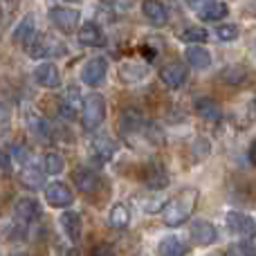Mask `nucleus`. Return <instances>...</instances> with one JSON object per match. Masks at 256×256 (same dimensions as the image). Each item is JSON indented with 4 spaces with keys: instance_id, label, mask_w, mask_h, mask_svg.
I'll use <instances>...</instances> for the list:
<instances>
[{
    "instance_id": "f257e3e1",
    "label": "nucleus",
    "mask_w": 256,
    "mask_h": 256,
    "mask_svg": "<svg viewBox=\"0 0 256 256\" xmlns=\"http://www.w3.org/2000/svg\"><path fill=\"white\" fill-rule=\"evenodd\" d=\"M198 204V189H182L176 198H171L162 207V220L168 227H178L186 222Z\"/></svg>"
},
{
    "instance_id": "f03ea898",
    "label": "nucleus",
    "mask_w": 256,
    "mask_h": 256,
    "mask_svg": "<svg viewBox=\"0 0 256 256\" xmlns=\"http://www.w3.org/2000/svg\"><path fill=\"white\" fill-rule=\"evenodd\" d=\"M27 54L32 58H38V61H45V58H56L66 54V45L52 34H38L30 40L27 45Z\"/></svg>"
},
{
    "instance_id": "7ed1b4c3",
    "label": "nucleus",
    "mask_w": 256,
    "mask_h": 256,
    "mask_svg": "<svg viewBox=\"0 0 256 256\" xmlns=\"http://www.w3.org/2000/svg\"><path fill=\"white\" fill-rule=\"evenodd\" d=\"M104 117H106V99L97 92L88 94L84 99V110H81V126H84V130L99 128Z\"/></svg>"
},
{
    "instance_id": "20e7f679",
    "label": "nucleus",
    "mask_w": 256,
    "mask_h": 256,
    "mask_svg": "<svg viewBox=\"0 0 256 256\" xmlns=\"http://www.w3.org/2000/svg\"><path fill=\"white\" fill-rule=\"evenodd\" d=\"M84 110V97H81V90L76 86L68 88L66 92L58 97V115L66 122H74L76 117Z\"/></svg>"
},
{
    "instance_id": "39448f33",
    "label": "nucleus",
    "mask_w": 256,
    "mask_h": 256,
    "mask_svg": "<svg viewBox=\"0 0 256 256\" xmlns=\"http://www.w3.org/2000/svg\"><path fill=\"white\" fill-rule=\"evenodd\" d=\"M106 74H108V61L106 58H99V56L90 58L84 66V70H81V79H84V84L90 86V88L102 86L104 81H106Z\"/></svg>"
},
{
    "instance_id": "423d86ee",
    "label": "nucleus",
    "mask_w": 256,
    "mask_h": 256,
    "mask_svg": "<svg viewBox=\"0 0 256 256\" xmlns=\"http://www.w3.org/2000/svg\"><path fill=\"white\" fill-rule=\"evenodd\" d=\"M79 12L76 9H70V7H52L50 9V20H52V25L56 27V30L66 32V34H70V32H74V27L79 25Z\"/></svg>"
},
{
    "instance_id": "0eeeda50",
    "label": "nucleus",
    "mask_w": 256,
    "mask_h": 256,
    "mask_svg": "<svg viewBox=\"0 0 256 256\" xmlns=\"http://www.w3.org/2000/svg\"><path fill=\"white\" fill-rule=\"evenodd\" d=\"M225 222H227V230H230L232 234H238V236H243V238L245 236L256 234V220L243 212H230L225 216Z\"/></svg>"
},
{
    "instance_id": "6e6552de",
    "label": "nucleus",
    "mask_w": 256,
    "mask_h": 256,
    "mask_svg": "<svg viewBox=\"0 0 256 256\" xmlns=\"http://www.w3.org/2000/svg\"><path fill=\"white\" fill-rule=\"evenodd\" d=\"M45 200L48 204L58 209H66L74 202V194L70 191V186L63 184V182H52V184L45 186Z\"/></svg>"
},
{
    "instance_id": "1a4fd4ad",
    "label": "nucleus",
    "mask_w": 256,
    "mask_h": 256,
    "mask_svg": "<svg viewBox=\"0 0 256 256\" xmlns=\"http://www.w3.org/2000/svg\"><path fill=\"white\" fill-rule=\"evenodd\" d=\"M186 76H189V72H186V68L182 66V63H166V66H162V70H160V81L171 90L184 86Z\"/></svg>"
},
{
    "instance_id": "9d476101",
    "label": "nucleus",
    "mask_w": 256,
    "mask_h": 256,
    "mask_svg": "<svg viewBox=\"0 0 256 256\" xmlns=\"http://www.w3.org/2000/svg\"><path fill=\"white\" fill-rule=\"evenodd\" d=\"M189 236H191V240H194L196 245H202L204 248V245L216 243L218 232L209 220H194L191 222V227H189Z\"/></svg>"
},
{
    "instance_id": "9b49d317",
    "label": "nucleus",
    "mask_w": 256,
    "mask_h": 256,
    "mask_svg": "<svg viewBox=\"0 0 256 256\" xmlns=\"http://www.w3.org/2000/svg\"><path fill=\"white\" fill-rule=\"evenodd\" d=\"M34 81L40 86V88H58L61 86V72L54 63H40L34 70Z\"/></svg>"
},
{
    "instance_id": "f8f14e48",
    "label": "nucleus",
    "mask_w": 256,
    "mask_h": 256,
    "mask_svg": "<svg viewBox=\"0 0 256 256\" xmlns=\"http://www.w3.org/2000/svg\"><path fill=\"white\" fill-rule=\"evenodd\" d=\"M142 14L155 27H164L168 22V9L164 7L162 0H144L142 2Z\"/></svg>"
},
{
    "instance_id": "ddd939ff",
    "label": "nucleus",
    "mask_w": 256,
    "mask_h": 256,
    "mask_svg": "<svg viewBox=\"0 0 256 256\" xmlns=\"http://www.w3.org/2000/svg\"><path fill=\"white\" fill-rule=\"evenodd\" d=\"M79 43L86 48H104L106 45V34L97 22H84L79 30Z\"/></svg>"
},
{
    "instance_id": "4468645a",
    "label": "nucleus",
    "mask_w": 256,
    "mask_h": 256,
    "mask_svg": "<svg viewBox=\"0 0 256 256\" xmlns=\"http://www.w3.org/2000/svg\"><path fill=\"white\" fill-rule=\"evenodd\" d=\"M14 212H16V218H20L22 222H34L40 218L43 209H40L38 200L27 196V198H20L16 204H14Z\"/></svg>"
},
{
    "instance_id": "2eb2a0df",
    "label": "nucleus",
    "mask_w": 256,
    "mask_h": 256,
    "mask_svg": "<svg viewBox=\"0 0 256 256\" xmlns=\"http://www.w3.org/2000/svg\"><path fill=\"white\" fill-rule=\"evenodd\" d=\"M90 150H92V155L99 162H108V160L117 153V144H115V140H110L108 135H97L92 140V144H90Z\"/></svg>"
},
{
    "instance_id": "dca6fc26",
    "label": "nucleus",
    "mask_w": 256,
    "mask_h": 256,
    "mask_svg": "<svg viewBox=\"0 0 256 256\" xmlns=\"http://www.w3.org/2000/svg\"><path fill=\"white\" fill-rule=\"evenodd\" d=\"M72 180H74L76 189H79L81 194H92V191L99 186V176L94 171H90V168H84V166L74 168Z\"/></svg>"
},
{
    "instance_id": "f3484780",
    "label": "nucleus",
    "mask_w": 256,
    "mask_h": 256,
    "mask_svg": "<svg viewBox=\"0 0 256 256\" xmlns=\"http://www.w3.org/2000/svg\"><path fill=\"white\" fill-rule=\"evenodd\" d=\"M144 182H146V186H148V189H153V191L164 189V186L168 184L166 168H164L162 164H148V166H146V171H144Z\"/></svg>"
},
{
    "instance_id": "a211bd4d",
    "label": "nucleus",
    "mask_w": 256,
    "mask_h": 256,
    "mask_svg": "<svg viewBox=\"0 0 256 256\" xmlns=\"http://www.w3.org/2000/svg\"><path fill=\"white\" fill-rule=\"evenodd\" d=\"M184 58L194 70H204V68L212 66V54L202 48V45H189L184 50Z\"/></svg>"
},
{
    "instance_id": "6ab92c4d",
    "label": "nucleus",
    "mask_w": 256,
    "mask_h": 256,
    "mask_svg": "<svg viewBox=\"0 0 256 256\" xmlns=\"http://www.w3.org/2000/svg\"><path fill=\"white\" fill-rule=\"evenodd\" d=\"M58 222H61L63 232H66V236L70 240H79L81 238V216L76 212H63L61 218H58Z\"/></svg>"
},
{
    "instance_id": "aec40b11",
    "label": "nucleus",
    "mask_w": 256,
    "mask_h": 256,
    "mask_svg": "<svg viewBox=\"0 0 256 256\" xmlns=\"http://www.w3.org/2000/svg\"><path fill=\"white\" fill-rule=\"evenodd\" d=\"M196 112H198L202 120H207V122H220V117H222L220 106H218L214 99H209V97L196 99Z\"/></svg>"
},
{
    "instance_id": "412c9836",
    "label": "nucleus",
    "mask_w": 256,
    "mask_h": 256,
    "mask_svg": "<svg viewBox=\"0 0 256 256\" xmlns=\"http://www.w3.org/2000/svg\"><path fill=\"white\" fill-rule=\"evenodd\" d=\"M146 74H148V68H146L144 63L128 61L120 68V79L124 81V84H137V81H142Z\"/></svg>"
},
{
    "instance_id": "4be33fe9",
    "label": "nucleus",
    "mask_w": 256,
    "mask_h": 256,
    "mask_svg": "<svg viewBox=\"0 0 256 256\" xmlns=\"http://www.w3.org/2000/svg\"><path fill=\"white\" fill-rule=\"evenodd\" d=\"M120 130L124 135H130V132H137L142 128V112L135 110V108H126L124 112L120 115V122H117Z\"/></svg>"
},
{
    "instance_id": "5701e85b",
    "label": "nucleus",
    "mask_w": 256,
    "mask_h": 256,
    "mask_svg": "<svg viewBox=\"0 0 256 256\" xmlns=\"http://www.w3.org/2000/svg\"><path fill=\"white\" fill-rule=\"evenodd\" d=\"M34 22H36L34 16H32V14H27V16L16 25V30H14V34H12V38L16 40L18 45H30V40L34 38Z\"/></svg>"
},
{
    "instance_id": "b1692460",
    "label": "nucleus",
    "mask_w": 256,
    "mask_h": 256,
    "mask_svg": "<svg viewBox=\"0 0 256 256\" xmlns=\"http://www.w3.org/2000/svg\"><path fill=\"white\" fill-rule=\"evenodd\" d=\"M160 256H186V245L178 236H164L158 245Z\"/></svg>"
},
{
    "instance_id": "393cba45",
    "label": "nucleus",
    "mask_w": 256,
    "mask_h": 256,
    "mask_svg": "<svg viewBox=\"0 0 256 256\" xmlns=\"http://www.w3.org/2000/svg\"><path fill=\"white\" fill-rule=\"evenodd\" d=\"M227 4L225 2H220V0H214V2H209L207 7H202L198 12V16H200V20H204V22H214V20H222V18L227 16Z\"/></svg>"
},
{
    "instance_id": "a878e982",
    "label": "nucleus",
    "mask_w": 256,
    "mask_h": 256,
    "mask_svg": "<svg viewBox=\"0 0 256 256\" xmlns=\"http://www.w3.org/2000/svg\"><path fill=\"white\" fill-rule=\"evenodd\" d=\"M248 70L243 66H227L225 70L220 72V81L227 86H243L248 81Z\"/></svg>"
},
{
    "instance_id": "bb28decb",
    "label": "nucleus",
    "mask_w": 256,
    "mask_h": 256,
    "mask_svg": "<svg viewBox=\"0 0 256 256\" xmlns=\"http://www.w3.org/2000/svg\"><path fill=\"white\" fill-rule=\"evenodd\" d=\"M108 222H110L115 230H126L130 225V212H128L126 204H115L108 214Z\"/></svg>"
},
{
    "instance_id": "cd10ccee",
    "label": "nucleus",
    "mask_w": 256,
    "mask_h": 256,
    "mask_svg": "<svg viewBox=\"0 0 256 256\" xmlns=\"http://www.w3.org/2000/svg\"><path fill=\"white\" fill-rule=\"evenodd\" d=\"M43 168H38V166H25L20 171V182L27 186V189H36V186H40L43 184V180H45V176H43Z\"/></svg>"
},
{
    "instance_id": "c85d7f7f",
    "label": "nucleus",
    "mask_w": 256,
    "mask_h": 256,
    "mask_svg": "<svg viewBox=\"0 0 256 256\" xmlns=\"http://www.w3.org/2000/svg\"><path fill=\"white\" fill-rule=\"evenodd\" d=\"M40 164H43V171L48 173V176H58V173L66 168V162H63V158L58 153H45Z\"/></svg>"
},
{
    "instance_id": "c756f323",
    "label": "nucleus",
    "mask_w": 256,
    "mask_h": 256,
    "mask_svg": "<svg viewBox=\"0 0 256 256\" xmlns=\"http://www.w3.org/2000/svg\"><path fill=\"white\" fill-rule=\"evenodd\" d=\"M207 38H209L207 30H204V27H198V25H191V27H186V30L180 34V40H182V43H189V45L204 43V40H207Z\"/></svg>"
},
{
    "instance_id": "7c9ffc66",
    "label": "nucleus",
    "mask_w": 256,
    "mask_h": 256,
    "mask_svg": "<svg viewBox=\"0 0 256 256\" xmlns=\"http://www.w3.org/2000/svg\"><path fill=\"white\" fill-rule=\"evenodd\" d=\"M18 4L20 0H0V30H4L12 22V18L18 12Z\"/></svg>"
},
{
    "instance_id": "2f4dec72",
    "label": "nucleus",
    "mask_w": 256,
    "mask_h": 256,
    "mask_svg": "<svg viewBox=\"0 0 256 256\" xmlns=\"http://www.w3.org/2000/svg\"><path fill=\"white\" fill-rule=\"evenodd\" d=\"M216 36L220 40H236V38H238V25H234V22L218 25L216 27Z\"/></svg>"
},
{
    "instance_id": "473e14b6",
    "label": "nucleus",
    "mask_w": 256,
    "mask_h": 256,
    "mask_svg": "<svg viewBox=\"0 0 256 256\" xmlns=\"http://www.w3.org/2000/svg\"><path fill=\"white\" fill-rule=\"evenodd\" d=\"M236 250L240 252V256H256V234L245 236V238L236 245Z\"/></svg>"
},
{
    "instance_id": "72a5a7b5",
    "label": "nucleus",
    "mask_w": 256,
    "mask_h": 256,
    "mask_svg": "<svg viewBox=\"0 0 256 256\" xmlns=\"http://www.w3.org/2000/svg\"><path fill=\"white\" fill-rule=\"evenodd\" d=\"M14 168V158L9 150H2L0 148V176H9Z\"/></svg>"
},
{
    "instance_id": "f704fd0d",
    "label": "nucleus",
    "mask_w": 256,
    "mask_h": 256,
    "mask_svg": "<svg viewBox=\"0 0 256 256\" xmlns=\"http://www.w3.org/2000/svg\"><path fill=\"white\" fill-rule=\"evenodd\" d=\"M99 2L108 4L110 9H117V12H128L135 4V0H99Z\"/></svg>"
},
{
    "instance_id": "c9c22d12",
    "label": "nucleus",
    "mask_w": 256,
    "mask_h": 256,
    "mask_svg": "<svg viewBox=\"0 0 256 256\" xmlns=\"http://www.w3.org/2000/svg\"><path fill=\"white\" fill-rule=\"evenodd\" d=\"M9 153H12V158L18 160V162H25V160L30 158V150H27L22 144H14L12 148H9Z\"/></svg>"
},
{
    "instance_id": "e433bc0d",
    "label": "nucleus",
    "mask_w": 256,
    "mask_h": 256,
    "mask_svg": "<svg viewBox=\"0 0 256 256\" xmlns=\"http://www.w3.org/2000/svg\"><path fill=\"white\" fill-rule=\"evenodd\" d=\"M90 256H117V254H115V250H112L108 243H99V245H94V248H92Z\"/></svg>"
},
{
    "instance_id": "4c0bfd02",
    "label": "nucleus",
    "mask_w": 256,
    "mask_h": 256,
    "mask_svg": "<svg viewBox=\"0 0 256 256\" xmlns=\"http://www.w3.org/2000/svg\"><path fill=\"white\" fill-rule=\"evenodd\" d=\"M9 120H12V108H9L4 102H0V128L7 126Z\"/></svg>"
},
{
    "instance_id": "58836bf2",
    "label": "nucleus",
    "mask_w": 256,
    "mask_h": 256,
    "mask_svg": "<svg viewBox=\"0 0 256 256\" xmlns=\"http://www.w3.org/2000/svg\"><path fill=\"white\" fill-rule=\"evenodd\" d=\"M209 2H214V0H186V7L194 9V12H200V9L207 7Z\"/></svg>"
},
{
    "instance_id": "ea45409f",
    "label": "nucleus",
    "mask_w": 256,
    "mask_h": 256,
    "mask_svg": "<svg viewBox=\"0 0 256 256\" xmlns=\"http://www.w3.org/2000/svg\"><path fill=\"white\" fill-rule=\"evenodd\" d=\"M248 158H250V162L256 166V140L250 144V150H248Z\"/></svg>"
},
{
    "instance_id": "a19ab883",
    "label": "nucleus",
    "mask_w": 256,
    "mask_h": 256,
    "mask_svg": "<svg viewBox=\"0 0 256 256\" xmlns=\"http://www.w3.org/2000/svg\"><path fill=\"white\" fill-rule=\"evenodd\" d=\"M68 2H81V0H68Z\"/></svg>"
},
{
    "instance_id": "79ce46f5",
    "label": "nucleus",
    "mask_w": 256,
    "mask_h": 256,
    "mask_svg": "<svg viewBox=\"0 0 256 256\" xmlns=\"http://www.w3.org/2000/svg\"><path fill=\"white\" fill-rule=\"evenodd\" d=\"M12 256H27V254H12Z\"/></svg>"
},
{
    "instance_id": "37998d69",
    "label": "nucleus",
    "mask_w": 256,
    "mask_h": 256,
    "mask_svg": "<svg viewBox=\"0 0 256 256\" xmlns=\"http://www.w3.org/2000/svg\"><path fill=\"white\" fill-rule=\"evenodd\" d=\"M209 256H222V254H209Z\"/></svg>"
}]
</instances>
